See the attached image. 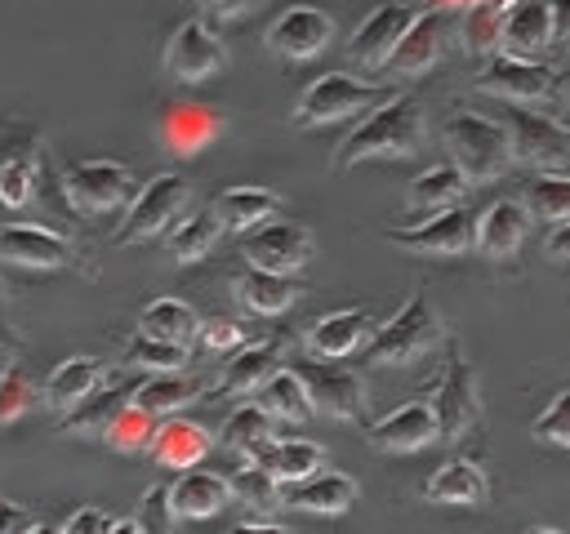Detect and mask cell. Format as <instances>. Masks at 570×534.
Masks as SVG:
<instances>
[{
	"label": "cell",
	"mask_w": 570,
	"mask_h": 534,
	"mask_svg": "<svg viewBox=\"0 0 570 534\" xmlns=\"http://www.w3.org/2000/svg\"><path fill=\"white\" fill-rule=\"evenodd\" d=\"M423 138H428L423 107L410 93H396L383 107L365 111V120L338 142L334 169H352L361 160H401V156H414L423 147Z\"/></svg>",
	"instance_id": "1"
},
{
	"label": "cell",
	"mask_w": 570,
	"mask_h": 534,
	"mask_svg": "<svg viewBox=\"0 0 570 534\" xmlns=\"http://www.w3.org/2000/svg\"><path fill=\"white\" fill-rule=\"evenodd\" d=\"M445 138V151H450V165L472 182H499L508 169H512V142H508V129L481 111H454L441 129Z\"/></svg>",
	"instance_id": "2"
},
{
	"label": "cell",
	"mask_w": 570,
	"mask_h": 534,
	"mask_svg": "<svg viewBox=\"0 0 570 534\" xmlns=\"http://www.w3.org/2000/svg\"><path fill=\"white\" fill-rule=\"evenodd\" d=\"M387 98H396V89L387 85H365L356 76H343V71H325L316 76L298 102H294V125L298 129H321V125H338V120H352L361 111H374L383 107Z\"/></svg>",
	"instance_id": "3"
},
{
	"label": "cell",
	"mask_w": 570,
	"mask_h": 534,
	"mask_svg": "<svg viewBox=\"0 0 570 534\" xmlns=\"http://www.w3.org/2000/svg\"><path fill=\"white\" fill-rule=\"evenodd\" d=\"M441 338H445V329H441L436 307H432L423 294H414V298L401 303V312H396L379 334H370V360H374V365H414V360H423Z\"/></svg>",
	"instance_id": "4"
},
{
	"label": "cell",
	"mask_w": 570,
	"mask_h": 534,
	"mask_svg": "<svg viewBox=\"0 0 570 534\" xmlns=\"http://www.w3.org/2000/svg\"><path fill=\"white\" fill-rule=\"evenodd\" d=\"M187 200H191L187 178H178V174H156V178L142 182V187L134 191V200L125 205V218H120V227L111 231V240H116V245H142V240L169 231V227L178 222V214L187 209Z\"/></svg>",
	"instance_id": "5"
},
{
	"label": "cell",
	"mask_w": 570,
	"mask_h": 534,
	"mask_svg": "<svg viewBox=\"0 0 570 534\" xmlns=\"http://www.w3.org/2000/svg\"><path fill=\"white\" fill-rule=\"evenodd\" d=\"M499 125L508 129L512 160L534 165V169H543V174H561V169L570 165V129L557 125L552 116L530 111V107H521V102H508Z\"/></svg>",
	"instance_id": "6"
},
{
	"label": "cell",
	"mask_w": 570,
	"mask_h": 534,
	"mask_svg": "<svg viewBox=\"0 0 570 534\" xmlns=\"http://www.w3.org/2000/svg\"><path fill=\"white\" fill-rule=\"evenodd\" d=\"M432 414H436V432L441 441H459L481 423V392H476V369L463 360L459 347H450V360L436 378L432 392Z\"/></svg>",
	"instance_id": "7"
},
{
	"label": "cell",
	"mask_w": 570,
	"mask_h": 534,
	"mask_svg": "<svg viewBox=\"0 0 570 534\" xmlns=\"http://www.w3.org/2000/svg\"><path fill=\"white\" fill-rule=\"evenodd\" d=\"M160 67L183 85H200V80H209V76H218L227 67V44L214 36V27L205 18H187L165 40Z\"/></svg>",
	"instance_id": "8"
},
{
	"label": "cell",
	"mask_w": 570,
	"mask_h": 534,
	"mask_svg": "<svg viewBox=\"0 0 570 534\" xmlns=\"http://www.w3.org/2000/svg\"><path fill=\"white\" fill-rule=\"evenodd\" d=\"M387 245L410 249V254H432V258L468 254V249L476 245V214L463 209V205L436 209V214H428V218L414 222V227H392V231H387Z\"/></svg>",
	"instance_id": "9"
},
{
	"label": "cell",
	"mask_w": 570,
	"mask_h": 534,
	"mask_svg": "<svg viewBox=\"0 0 570 534\" xmlns=\"http://www.w3.org/2000/svg\"><path fill=\"white\" fill-rule=\"evenodd\" d=\"M294 369H298L316 414L338 418V423H361L365 418V383L343 360H316L312 356V360H303Z\"/></svg>",
	"instance_id": "10"
},
{
	"label": "cell",
	"mask_w": 570,
	"mask_h": 534,
	"mask_svg": "<svg viewBox=\"0 0 570 534\" xmlns=\"http://www.w3.org/2000/svg\"><path fill=\"white\" fill-rule=\"evenodd\" d=\"M76 214H111L134 200V174L116 160H80L62 174Z\"/></svg>",
	"instance_id": "11"
},
{
	"label": "cell",
	"mask_w": 570,
	"mask_h": 534,
	"mask_svg": "<svg viewBox=\"0 0 570 534\" xmlns=\"http://www.w3.org/2000/svg\"><path fill=\"white\" fill-rule=\"evenodd\" d=\"M476 89L499 98V102H548L557 93V80H552V67L534 62V58H517V53H494L485 62V71L476 76Z\"/></svg>",
	"instance_id": "12"
},
{
	"label": "cell",
	"mask_w": 570,
	"mask_h": 534,
	"mask_svg": "<svg viewBox=\"0 0 570 534\" xmlns=\"http://www.w3.org/2000/svg\"><path fill=\"white\" fill-rule=\"evenodd\" d=\"M312 258V231L289 218H267L254 231H245V263L263 271L294 276Z\"/></svg>",
	"instance_id": "13"
},
{
	"label": "cell",
	"mask_w": 570,
	"mask_h": 534,
	"mask_svg": "<svg viewBox=\"0 0 570 534\" xmlns=\"http://www.w3.org/2000/svg\"><path fill=\"white\" fill-rule=\"evenodd\" d=\"M330 40H334V18H330L325 9H312V4L285 9L281 18H272V27H267V36H263V44H267L276 58H285V62H307V58H316Z\"/></svg>",
	"instance_id": "14"
},
{
	"label": "cell",
	"mask_w": 570,
	"mask_h": 534,
	"mask_svg": "<svg viewBox=\"0 0 570 534\" xmlns=\"http://www.w3.org/2000/svg\"><path fill=\"white\" fill-rule=\"evenodd\" d=\"M445 36H450V22H445V9H419L414 22L405 27V36L396 40L392 58H387V71L396 80H414V76H428L441 53H445Z\"/></svg>",
	"instance_id": "15"
},
{
	"label": "cell",
	"mask_w": 570,
	"mask_h": 534,
	"mask_svg": "<svg viewBox=\"0 0 570 534\" xmlns=\"http://www.w3.org/2000/svg\"><path fill=\"white\" fill-rule=\"evenodd\" d=\"M414 22V9L410 4H379L374 13L361 18V27L352 31L347 40V62L352 67H365V71H383L396 40L405 36V27Z\"/></svg>",
	"instance_id": "16"
},
{
	"label": "cell",
	"mask_w": 570,
	"mask_h": 534,
	"mask_svg": "<svg viewBox=\"0 0 570 534\" xmlns=\"http://www.w3.org/2000/svg\"><path fill=\"white\" fill-rule=\"evenodd\" d=\"M0 258L13 263V267L53 271V267H71V245L53 227H40V222H4L0 227Z\"/></svg>",
	"instance_id": "17"
},
{
	"label": "cell",
	"mask_w": 570,
	"mask_h": 534,
	"mask_svg": "<svg viewBox=\"0 0 570 534\" xmlns=\"http://www.w3.org/2000/svg\"><path fill=\"white\" fill-rule=\"evenodd\" d=\"M432 441H441L432 400H405L370 427V445L383 454H414V449H428Z\"/></svg>",
	"instance_id": "18"
},
{
	"label": "cell",
	"mask_w": 570,
	"mask_h": 534,
	"mask_svg": "<svg viewBox=\"0 0 570 534\" xmlns=\"http://www.w3.org/2000/svg\"><path fill=\"white\" fill-rule=\"evenodd\" d=\"M223 134V111L205 102H169L160 116V147L169 156H200Z\"/></svg>",
	"instance_id": "19"
},
{
	"label": "cell",
	"mask_w": 570,
	"mask_h": 534,
	"mask_svg": "<svg viewBox=\"0 0 570 534\" xmlns=\"http://www.w3.org/2000/svg\"><path fill=\"white\" fill-rule=\"evenodd\" d=\"M361 343H370V316L361 307H343V312H325L312 320V329L303 334V347L316 360H343L352 356Z\"/></svg>",
	"instance_id": "20"
},
{
	"label": "cell",
	"mask_w": 570,
	"mask_h": 534,
	"mask_svg": "<svg viewBox=\"0 0 570 534\" xmlns=\"http://www.w3.org/2000/svg\"><path fill=\"white\" fill-rule=\"evenodd\" d=\"M209 449H214V436H209L200 423L178 418V414L160 418V423H156V436H151V445H147L151 463H160V467H169V472H187V467H196Z\"/></svg>",
	"instance_id": "21"
},
{
	"label": "cell",
	"mask_w": 570,
	"mask_h": 534,
	"mask_svg": "<svg viewBox=\"0 0 570 534\" xmlns=\"http://www.w3.org/2000/svg\"><path fill=\"white\" fill-rule=\"evenodd\" d=\"M530 214L521 200H494L490 209L476 214V245L485 258H512L521 249V240L530 236Z\"/></svg>",
	"instance_id": "22"
},
{
	"label": "cell",
	"mask_w": 570,
	"mask_h": 534,
	"mask_svg": "<svg viewBox=\"0 0 570 534\" xmlns=\"http://www.w3.org/2000/svg\"><path fill=\"white\" fill-rule=\"evenodd\" d=\"M169 503L178 512V521H205L214 512H223L232 503V481L218 476V472H200V467H187L174 485H169Z\"/></svg>",
	"instance_id": "23"
},
{
	"label": "cell",
	"mask_w": 570,
	"mask_h": 534,
	"mask_svg": "<svg viewBox=\"0 0 570 534\" xmlns=\"http://www.w3.org/2000/svg\"><path fill=\"white\" fill-rule=\"evenodd\" d=\"M285 494V503L289 507H298V512H312V516H343L347 507H352V498H356V481L347 476V472H312L307 481H298V485H285L281 490Z\"/></svg>",
	"instance_id": "24"
},
{
	"label": "cell",
	"mask_w": 570,
	"mask_h": 534,
	"mask_svg": "<svg viewBox=\"0 0 570 534\" xmlns=\"http://www.w3.org/2000/svg\"><path fill=\"white\" fill-rule=\"evenodd\" d=\"M98 383H107V365L98 356H67L62 365H53V374L45 378V405L53 414H67L71 405H80Z\"/></svg>",
	"instance_id": "25"
},
{
	"label": "cell",
	"mask_w": 570,
	"mask_h": 534,
	"mask_svg": "<svg viewBox=\"0 0 570 534\" xmlns=\"http://www.w3.org/2000/svg\"><path fill=\"white\" fill-rule=\"evenodd\" d=\"M423 498L428 503H450V507H472V503L490 498V481L472 458H450L428 476Z\"/></svg>",
	"instance_id": "26"
},
{
	"label": "cell",
	"mask_w": 570,
	"mask_h": 534,
	"mask_svg": "<svg viewBox=\"0 0 570 534\" xmlns=\"http://www.w3.org/2000/svg\"><path fill=\"white\" fill-rule=\"evenodd\" d=\"M36 160H40V138L31 129H22V138H0V205L22 209L31 200V178H36Z\"/></svg>",
	"instance_id": "27"
},
{
	"label": "cell",
	"mask_w": 570,
	"mask_h": 534,
	"mask_svg": "<svg viewBox=\"0 0 570 534\" xmlns=\"http://www.w3.org/2000/svg\"><path fill=\"white\" fill-rule=\"evenodd\" d=\"M232 294H236V303H240L249 316H281V312H289L294 298H298V289H294L289 276L263 271V267H245V271L232 280Z\"/></svg>",
	"instance_id": "28"
},
{
	"label": "cell",
	"mask_w": 570,
	"mask_h": 534,
	"mask_svg": "<svg viewBox=\"0 0 570 534\" xmlns=\"http://www.w3.org/2000/svg\"><path fill=\"white\" fill-rule=\"evenodd\" d=\"M276 360H281V343H249V347H236L232 360H227L223 374H218V392H223V396H254V392L276 374Z\"/></svg>",
	"instance_id": "29"
},
{
	"label": "cell",
	"mask_w": 570,
	"mask_h": 534,
	"mask_svg": "<svg viewBox=\"0 0 570 534\" xmlns=\"http://www.w3.org/2000/svg\"><path fill=\"white\" fill-rule=\"evenodd\" d=\"M552 40V4L548 0H517L503 13V53L530 58Z\"/></svg>",
	"instance_id": "30"
},
{
	"label": "cell",
	"mask_w": 570,
	"mask_h": 534,
	"mask_svg": "<svg viewBox=\"0 0 570 534\" xmlns=\"http://www.w3.org/2000/svg\"><path fill=\"white\" fill-rule=\"evenodd\" d=\"M209 209L223 218L227 231H254L258 222H267L281 209V196L267 191V187H227V191L214 196Z\"/></svg>",
	"instance_id": "31"
},
{
	"label": "cell",
	"mask_w": 570,
	"mask_h": 534,
	"mask_svg": "<svg viewBox=\"0 0 570 534\" xmlns=\"http://www.w3.org/2000/svg\"><path fill=\"white\" fill-rule=\"evenodd\" d=\"M129 392H134V387H129ZM129 392L116 387V383H98L80 405H71V409L62 414V432H71V436H102V432L111 427V418L129 405Z\"/></svg>",
	"instance_id": "32"
},
{
	"label": "cell",
	"mask_w": 570,
	"mask_h": 534,
	"mask_svg": "<svg viewBox=\"0 0 570 534\" xmlns=\"http://www.w3.org/2000/svg\"><path fill=\"white\" fill-rule=\"evenodd\" d=\"M272 423H276V418H272L258 400L236 405V409L227 414V423H223V441H227V449H236L245 463H258V458L267 454V445L276 441Z\"/></svg>",
	"instance_id": "33"
},
{
	"label": "cell",
	"mask_w": 570,
	"mask_h": 534,
	"mask_svg": "<svg viewBox=\"0 0 570 534\" xmlns=\"http://www.w3.org/2000/svg\"><path fill=\"white\" fill-rule=\"evenodd\" d=\"M138 329H142L147 338L191 347V343H196V329H200V316H196L183 298H151V303L138 312Z\"/></svg>",
	"instance_id": "34"
},
{
	"label": "cell",
	"mask_w": 570,
	"mask_h": 534,
	"mask_svg": "<svg viewBox=\"0 0 570 534\" xmlns=\"http://www.w3.org/2000/svg\"><path fill=\"white\" fill-rule=\"evenodd\" d=\"M463 191H468V178L445 160V165H432V169H423L414 182H410V191H405V205L414 209V214H436V209H450V205H459L463 200Z\"/></svg>",
	"instance_id": "35"
},
{
	"label": "cell",
	"mask_w": 570,
	"mask_h": 534,
	"mask_svg": "<svg viewBox=\"0 0 570 534\" xmlns=\"http://www.w3.org/2000/svg\"><path fill=\"white\" fill-rule=\"evenodd\" d=\"M196 396H200V383H196V378H183L178 369H174V374H147V378L129 392V400L142 405V409L156 414V418H169V414L187 409Z\"/></svg>",
	"instance_id": "36"
},
{
	"label": "cell",
	"mask_w": 570,
	"mask_h": 534,
	"mask_svg": "<svg viewBox=\"0 0 570 534\" xmlns=\"http://www.w3.org/2000/svg\"><path fill=\"white\" fill-rule=\"evenodd\" d=\"M258 463H263L281 485H298V481H307L312 472L325 467V449H321L316 441H303V436H294V441H272Z\"/></svg>",
	"instance_id": "37"
},
{
	"label": "cell",
	"mask_w": 570,
	"mask_h": 534,
	"mask_svg": "<svg viewBox=\"0 0 570 534\" xmlns=\"http://www.w3.org/2000/svg\"><path fill=\"white\" fill-rule=\"evenodd\" d=\"M223 231H227V227H223V218H218L214 209H196V214L178 218V222L169 227V254H174V263H200V258L218 245Z\"/></svg>",
	"instance_id": "38"
},
{
	"label": "cell",
	"mask_w": 570,
	"mask_h": 534,
	"mask_svg": "<svg viewBox=\"0 0 570 534\" xmlns=\"http://www.w3.org/2000/svg\"><path fill=\"white\" fill-rule=\"evenodd\" d=\"M258 405L272 414V418H281V423H307L316 409H312V396H307V387H303V378H298V369H276L263 387H258Z\"/></svg>",
	"instance_id": "39"
},
{
	"label": "cell",
	"mask_w": 570,
	"mask_h": 534,
	"mask_svg": "<svg viewBox=\"0 0 570 534\" xmlns=\"http://www.w3.org/2000/svg\"><path fill=\"white\" fill-rule=\"evenodd\" d=\"M521 205L539 222H566L570 218V178L566 174H539V178H530Z\"/></svg>",
	"instance_id": "40"
},
{
	"label": "cell",
	"mask_w": 570,
	"mask_h": 534,
	"mask_svg": "<svg viewBox=\"0 0 570 534\" xmlns=\"http://www.w3.org/2000/svg\"><path fill=\"white\" fill-rule=\"evenodd\" d=\"M232 498H236V503H245V507H249V512H258V516H267V512H276V507L285 503L281 481H276L263 463H245V467L232 476Z\"/></svg>",
	"instance_id": "41"
},
{
	"label": "cell",
	"mask_w": 570,
	"mask_h": 534,
	"mask_svg": "<svg viewBox=\"0 0 570 534\" xmlns=\"http://www.w3.org/2000/svg\"><path fill=\"white\" fill-rule=\"evenodd\" d=\"M156 414H147L142 405H125L116 418H111V427L102 432V441L116 449V454H142L147 445H151V436H156Z\"/></svg>",
	"instance_id": "42"
},
{
	"label": "cell",
	"mask_w": 570,
	"mask_h": 534,
	"mask_svg": "<svg viewBox=\"0 0 570 534\" xmlns=\"http://www.w3.org/2000/svg\"><path fill=\"white\" fill-rule=\"evenodd\" d=\"M125 365H138L147 374H174L187 365V347L178 343H160V338H147L142 329L125 343Z\"/></svg>",
	"instance_id": "43"
},
{
	"label": "cell",
	"mask_w": 570,
	"mask_h": 534,
	"mask_svg": "<svg viewBox=\"0 0 570 534\" xmlns=\"http://www.w3.org/2000/svg\"><path fill=\"white\" fill-rule=\"evenodd\" d=\"M463 49L476 58H485V53L494 58L503 49V13L490 4H472L463 18Z\"/></svg>",
	"instance_id": "44"
},
{
	"label": "cell",
	"mask_w": 570,
	"mask_h": 534,
	"mask_svg": "<svg viewBox=\"0 0 570 534\" xmlns=\"http://www.w3.org/2000/svg\"><path fill=\"white\" fill-rule=\"evenodd\" d=\"M31 405H36V387H31L27 369H22V365L0 369V427H4V423H18Z\"/></svg>",
	"instance_id": "45"
},
{
	"label": "cell",
	"mask_w": 570,
	"mask_h": 534,
	"mask_svg": "<svg viewBox=\"0 0 570 534\" xmlns=\"http://www.w3.org/2000/svg\"><path fill=\"white\" fill-rule=\"evenodd\" d=\"M530 432H534V441H543V445L570 449V387L548 400V409L530 423Z\"/></svg>",
	"instance_id": "46"
},
{
	"label": "cell",
	"mask_w": 570,
	"mask_h": 534,
	"mask_svg": "<svg viewBox=\"0 0 570 534\" xmlns=\"http://www.w3.org/2000/svg\"><path fill=\"white\" fill-rule=\"evenodd\" d=\"M138 525H142V534H174L178 512H174V503H169V485H151V490L138 498Z\"/></svg>",
	"instance_id": "47"
},
{
	"label": "cell",
	"mask_w": 570,
	"mask_h": 534,
	"mask_svg": "<svg viewBox=\"0 0 570 534\" xmlns=\"http://www.w3.org/2000/svg\"><path fill=\"white\" fill-rule=\"evenodd\" d=\"M196 338H200V347H209V352H236V347H240V325L227 320V316H209V320H200Z\"/></svg>",
	"instance_id": "48"
},
{
	"label": "cell",
	"mask_w": 570,
	"mask_h": 534,
	"mask_svg": "<svg viewBox=\"0 0 570 534\" xmlns=\"http://www.w3.org/2000/svg\"><path fill=\"white\" fill-rule=\"evenodd\" d=\"M58 530H62V534H107V530H111V516H107L102 507H76Z\"/></svg>",
	"instance_id": "49"
},
{
	"label": "cell",
	"mask_w": 570,
	"mask_h": 534,
	"mask_svg": "<svg viewBox=\"0 0 570 534\" xmlns=\"http://www.w3.org/2000/svg\"><path fill=\"white\" fill-rule=\"evenodd\" d=\"M196 4H200L205 22H232V18H245L258 0H196Z\"/></svg>",
	"instance_id": "50"
},
{
	"label": "cell",
	"mask_w": 570,
	"mask_h": 534,
	"mask_svg": "<svg viewBox=\"0 0 570 534\" xmlns=\"http://www.w3.org/2000/svg\"><path fill=\"white\" fill-rule=\"evenodd\" d=\"M543 254H548L552 263H570V218H566V222H552V231H548V240H543Z\"/></svg>",
	"instance_id": "51"
},
{
	"label": "cell",
	"mask_w": 570,
	"mask_h": 534,
	"mask_svg": "<svg viewBox=\"0 0 570 534\" xmlns=\"http://www.w3.org/2000/svg\"><path fill=\"white\" fill-rule=\"evenodd\" d=\"M27 525H31V512H27L22 503L0 498V534H22Z\"/></svg>",
	"instance_id": "52"
},
{
	"label": "cell",
	"mask_w": 570,
	"mask_h": 534,
	"mask_svg": "<svg viewBox=\"0 0 570 534\" xmlns=\"http://www.w3.org/2000/svg\"><path fill=\"white\" fill-rule=\"evenodd\" d=\"M552 4V40L570 44V0H548Z\"/></svg>",
	"instance_id": "53"
},
{
	"label": "cell",
	"mask_w": 570,
	"mask_h": 534,
	"mask_svg": "<svg viewBox=\"0 0 570 534\" xmlns=\"http://www.w3.org/2000/svg\"><path fill=\"white\" fill-rule=\"evenodd\" d=\"M232 534H289V530L276 525V521H245V525H236Z\"/></svg>",
	"instance_id": "54"
},
{
	"label": "cell",
	"mask_w": 570,
	"mask_h": 534,
	"mask_svg": "<svg viewBox=\"0 0 570 534\" xmlns=\"http://www.w3.org/2000/svg\"><path fill=\"white\" fill-rule=\"evenodd\" d=\"M107 534H142V525H138V516H125V521H111Z\"/></svg>",
	"instance_id": "55"
},
{
	"label": "cell",
	"mask_w": 570,
	"mask_h": 534,
	"mask_svg": "<svg viewBox=\"0 0 570 534\" xmlns=\"http://www.w3.org/2000/svg\"><path fill=\"white\" fill-rule=\"evenodd\" d=\"M472 4H481V0H428V9H472Z\"/></svg>",
	"instance_id": "56"
},
{
	"label": "cell",
	"mask_w": 570,
	"mask_h": 534,
	"mask_svg": "<svg viewBox=\"0 0 570 534\" xmlns=\"http://www.w3.org/2000/svg\"><path fill=\"white\" fill-rule=\"evenodd\" d=\"M481 4H490V9H499V13H508L517 0H481Z\"/></svg>",
	"instance_id": "57"
},
{
	"label": "cell",
	"mask_w": 570,
	"mask_h": 534,
	"mask_svg": "<svg viewBox=\"0 0 570 534\" xmlns=\"http://www.w3.org/2000/svg\"><path fill=\"white\" fill-rule=\"evenodd\" d=\"M22 534H62V530H53V525H27Z\"/></svg>",
	"instance_id": "58"
},
{
	"label": "cell",
	"mask_w": 570,
	"mask_h": 534,
	"mask_svg": "<svg viewBox=\"0 0 570 534\" xmlns=\"http://www.w3.org/2000/svg\"><path fill=\"white\" fill-rule=\"evenodd\" d=\"M525 534H566V530H552V525H530Z\"/></svg>",
	"instance_id": "59"
},
{
	"label": "cell",
	"mask_w": 570,
	"mask_h": 534,
	"mask_svg": "<svg viewBox=\"0 0 570 534\" xmlns=\"http://www.w3.org/2000/svg\"><path fill=\"white\" fill-rule=\"evenodd\" d=\"M9 352H13V343H9V334H4V329H0V360H4V356H9Z\"/></svg>",
	"instance_id": "60"
},
{
	"label": "cell",
	"mask_w": 570,
	"mask_h": 534,
	"mask_svg": "<svg viewBox=\"0 0 570 534\" xmlns=\"http://www.w3.org/2000/svg\"><path fill=\"white\" fill-rule=\"evenodd\" d=\"M561 102H566V116H570V80H566V89H561Z\"/></svg>",
	"instance_id": "61"
},
{
	"label": "cell",
	"mask_w": 570,
	"mask_h": 534,
	"mask_svg": "<svg viewBox=\"0 0 570 534\" xmlns=\"http://www.w3.org/2000/svg\"><path fill=\"white\" fill-rule=\"evenodd\" d=\"M0 227H4V205H0Z\"/></svg>",
	"instance_id": "62"
},
{
	"label": "cell",
	"mask_w": 570,
	"mask_h": 534,
	"mask_svg": "<svg viewBox=\"0 0 570 534\" xmlns=\"http://www.w3.org/2000/svg\"><path fill=\"white\" fill-rule=\"evenodd\" d=\"M0 294H4V285H0Z\"/></svg>",
	"instance_id": "63"
}]
</instances>
